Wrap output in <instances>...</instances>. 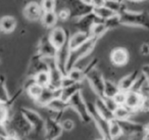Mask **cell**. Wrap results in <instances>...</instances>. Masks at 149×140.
<instances>
[{
    "instance_id": "40",
    "label": "cell",
    "mask_w": 149,
    "mask_h": 140,
    "mask_svg": "<svg viewBox=\"0 0 149 140\" xmlns=\"http://www.w3.org/2000/svg\"><path fill=\"white\" fill-rule=\"evenodd\" d=\"M60 124H61V127L63 129V131H72V130H74V126H76V123L72 119L61 120Z\"/></svg>"
},
{
    "instance_id": "36",
    "label": "cell",
    "mask_w": 149,
    "mask_h": 140,
    "mask_svg": "<svg viewBox=\"0 0 149 140\" xmlns=\"http://www.w3.org/2000/svg\"><path fill=\"white\" fill-rule=\"evenodd\" d=\"M142 94V102H141L140 111L141 113H149V92L146 89L141 91Z\"/></svg>"
},
{
    "instance_id": "35",
    "label": "cell",
    "mask_w": 149,
    "mask_h": 140,
    "mask_svg": "<svg viewBox=\"0 0 149 140\" xmlns=\"http://www.w3.org/2000/svg\"><path fill=\"white\" fill-rule=\"evenodd\" d=\"M103 23H104V25H105V27L107 28L108 31L112 29H116L118 26H122V24H120V17L118 13H116V15H111V17L108 18V19L104 20Z\"/></svg>"
},
{
    "instance_id": "17",
    "label": "cell",
    "mask_w": 149,
    "mask_h": 140,
    "mask_svg": "<svg viewBox=\"0 0 149 140\" xmlns=\"http://www.w3.org/2000/svg\"><path fill=\"white\" fill-rule=\"evenodd\" d=\"M141 102H142V94L141 92H137V91L129 90L126 92V101H125V105L134 111L135 113L140 111Z\"/></svg>"
},
{
    "instance_id": "43",
    "label": "cell",
    "mask_w": 149,
    "mask_h": 140,
    "mask_svg": "<svg viewBox=\"0 0 149 140\" xmlns=\"http://www.w3.org/2000/svg\"><path fill=\"white\" fill-rule=\"evenodd\" d=\"M140 71H141V74L146 79L147 84H149V64H144V66H142Z\"/></svg>"
},
{
    "instance_id": "47",
    "label": "cell",
    "mask_w": 149,
    "mask_h": 140,
    "mask_svg": "<svg viewBox=\"0 0 149 140\" xmlns=\"http://www.w3.org/2000/svg\"><path fill=\"white\" fill-rule=\"evenodd\" d=\"M144 89H146V90H147V91H148V92H149V84H147L146 86H145V88H144Z\"/></svg>"
},
{
    "instance_id": "37",
    "label": "cell",
    "mask_w": 149,
    "mask_h": 140,
    "mask_svg": "<svg viewBox=\"0 0 149 140\" xmlns=\"http://www.w3.org/2000/svg\"><path fill=\"white\" fill-rule=\"evenodd\" d=\"M146 85H147L146 79H145V77L143 76L142 74H140V76H139L138 78H137V80L135 81L134 85L132 86L131 90L137 91V92H141V91L145 88V86H146Z\"/></svg>"
},
{
    "instance_id": "28",
    "label": "cell",
    "mask_w": 149,
    "mask_h": 140,
    "mask_svg": "<svg viewBox=\"0 0 149 140\" xmlns=\"http://www.w3.org/2000/svg\"><path fill=\"white\" fill-rule=\"evenodd\" d=\"M120 87L118 83L113 82L111 80H106L104 82V90L103 96L102 97H114L118 92H120Z\"/></svg>"
},
{
    "instance_id": "3",
    "label": "cell",
    "mask_w": 149,
    "mask_h": 140,
    "mask_svg": "<svg viewBox=\"0 0 149 140\" xmlns=\"http://www.w3.org/2000/svg\"><path fill=\"white\" fill-rule=\"evenodd\" d=\"M70 105V109L77 113L81 121L85 124H89L92 122L91 116H90L89 111H88L87 103H86V99L82 91L76 93L72 98L68 100Z\"/></svg>"
},
{
    "instance_id": "4",
    "label": "cell",
    "mask_w": 149,
    "mask_h": 140,
    "mask_svg": "<svg viewBox=\"0 0 149 140\" xmlns=\"http://www.w3.org/2000/svg\"><path fill=\"white\" fill-rule=\"evenodd\" d=\"M86 103H87L88 111H89L90 116H91L92 122H94V124L96 125L101 137L103 139H109V136H108V124H109V121L100 115L93 101L86 99Z\"/></svg>"
},
{
    "instance_id": "1",
    "label": "cell",
    "mask_w": 149,
    "mask_h": 140,
    "mask_svg": "<svg viewBox=\"0 0 149 140\" xmlns=\"http://www.w3.org/2000/svg\"><path fill=\"white\" fill-rule=\"evenodd\" d=\"M120 24L122 26L127 27L142 28L145 30H149V13L146 10H130L126 9L122 13H120Z\"/></svg>"
},
{
    "instance_id": "30",
    "label": "cell",
    "mask_w": 149,
    "mask_h": 140,
    "mask_svg": "<svg viewBox=\"0 0 149 140\" xmlns=\"http://www.w3.org/2000/svg\"><path fill=\"white\" fill-rule=\"evenodd\" d=\"M105 6H107L109 9H111L116 13H122L124 10L128 9V6L126 4V1H114V0H105Z\"/></svg>"
},
{
    "instance_id": "50",
    "label": "cell",
    "mask_w": 149,
    "mask_h": 140,
    "mask_svg": "<svg viewBox=\"0 0 149 140\" xmlns=\"http://www.w3.org/2000/svg\"></svg>"
},
{
    "instance_id": "45",
    "label": "cell",
    "mask_w": 149,
    "mask_h": 140,
    "mask_svg": "<svg viewBox=\"0 0 149 140\" xmlns=\"http://www.w3.org/2000/svg\"><path fill=\"white\" fill-rule=\"evenodd\" d=\"M91 5L93 6V8L103 6V5H105V0H92Z\"/></svg>"
},
{
    "instance_id": "21",
    "label": "cell",
    "mask_w": 149,
    "mask_h": 140,
    "mask_svg": "<svg viewBox=\"0 0 149 140\" xmlns=\"http://www.w3.org/2000/svg\"><path fill=\"white\" fill-rule=\"evenodd\" d=\"M95 103V106L97 108V111H99V113L103 118H105L106 120L110 121V120L114 119L113 118V111L107 106V104L104 101V98L102 96H97V98L94 101Z\"/></svg>"
},
{
    "instance_id": "20",
    "label": "cell",
    "mask_w": 149,
    "mask_h": 140,
    "mask_svg": "<svg viewBox=\"0 0 149 140\" xmlns=\"http://www.w3.org/2000/svg\"><path fill=\"white\" fill-rule=\"evenodd\" d=\"M91 38L89 32H83V31H79L70 34V50L74 49V48L79 47L80 45H82L83 43H85L86 41Z\"/></svg>"
},
{
    "instance_id": "49",
    "label": "cell",
    "mask_w": 149,
    "mask_h": 140,
    "mask_svg": "<svg viewBox=\"0 0 149 140\" xmlns=\"http://www.w3.org/2000/svg\"><path fill=\"white\" fill-rule=\"evenodd\" d=\"M131 1H134V2H137V1H142V0H131Z\"/></svg>"
},
{
    "instance_id": "24",
    "label": "cell",
    "mask_w": 149,
    "mask_h": 140,
    "mask_svg": "<svg viewBox=\"0 0 149 140\" xmlns=\"http://www.w3.org/2000/svg\"><path fill=\"white\" fill-rule=\"evenodd\" d=\"M17 20L15 17L11 15H5L0 19V31L3 33H11L15 30L17 28Z\"/></svg>"
},
{
    "instance_id": "31",
    "label": "cell",
    "mask_w": 149,
    "mask_h": 140,
    "mask_svg": "<svg viewBox=\"0 0 149 140\" xmlns=\"http://www.w3.org/2000/svg\"><path fill=\"white\" fill-rule=\"evenodd\" d=\"M107 28L105 27L103 22H99V23H96L92 26L91 30H90V35L93 38H97L100 39L102 36L105 35V33L107 32Z\"/></svg>"
},
{
    "instance_id": "10",
    "label": "cell",
    "mask_w": 149,
    "mask_h": 140,
    "mask_svg": "<svg viewBox=\"0 0 149 140\" xmlns=\"http://www.w3.org/2000/svg\"><path fill=\"white\" fill-rule=\"evenodd\" d=\"M118 122H120V126H122L124 135L134 137V136L140 135V134H144L145 125L138 123V122L134 121L133 119L124 120V121H118Z\"/></svg>"
},
{
    "instance_id": "18",
    "label": "cell",
    "mask_w": 149,
    "mask_h": 140,
    "mask_svg": "<svg viewBox=\"0 0 149 140\" xmlns=\"http://www.w3.org/2000/svg\"><path fill=\"white\" fill-rule=\"evenodd\" d=\"M45 108L48 111H54V113H58L63 115L68 109H70V105L68 101L63 100L61 97H55V98H53L46 105Z\"/></svg>"
},
{
    "instance_id": "25",
    "label": "cell",
    "mask_w": 149,
    "mask_h": 140,
    "mask_svg": "<svg viewBox=\"0 0 149 140\" xmlns=\"http://www.w3.org/2000/svg\"><path fill=\"white\" fill-rule=\"evenodd\" d=\"M135 113H136L131 108H129L127 105L122 104L118 105L116 108L113 111V118L116 120H118V121H124V120L133 119Z\"/></svg>"
},
{
    "instance_id": "12",
    "label": "cell",
    "mask_w": 149,
    "mask_h": 140,
    "mask_svg": "<svg viewBox=\"0 0 149 140\" xmlns=\"http://www.w3.org/2000/svg\"><path fill=\"white\" fill-rule=\"evenodd\" d=\"M109 60H110V62H111L114 66L120 68V66H126L129 62L130 53H129V51L126 48L116 47L111 50V52H110V54H109Z\"/></svg>"
},
{
    "instance_id": "29",
    "label": "cell",
    "mask_w": 149,
    "mask_h": 140,
    "mask_svg": "<svg viewBox=\"0 0 149 140\" xmlns=\"http://www.w3.org/2000/svg\"><path fill=\"white\" fill-rule=\"evenodd\" d=\"M10 97L11 95L9 94L6 85H5L4 75H0V103L6 105L10 100Z\"/></svg>"
},
{
    "instance_id": "41",
    "label": "cell",
    "mask_w": 149,
    "mask_h": 140,
    "mask_svg": "<svg viewBox=\"0 0 149 140\" xmlns=\"http://www.w3.org/2000/svg\"><path fill=\"white\" fill-rule=\"evenodd\" d=\"M0 139H9V133L4 122H0Z\"/></svg>"
},
{
    "instance_id": "34",
    "label": "cell",
    "mask_w": 149,
    "mask_h": 140,
    "mask_svg": "<svg viewBox=\"0 0 149 140\" xmlns=\"http://www.w3.org/2000/svg\"><path fill=\"white\" fill-rule=\"evenodd\" d=\"M93 11L96 13V15H97L99 19L102 20V21L108 19V18H110L111 15H116V13H113L111 9H109L107 6H105V5L100 6V7H95V8H93Z\"/></svg>"
},
{
    "instance_id": "44",
    "label": "cell",
    "mask_w": 149,
    "mask_h": 140,
    "mask_svg": "<svg viewBox=\"0 0 149 140\" xmlns=\"http://www.w3.org/2000/svg\"><path fill=\"white\" fill-rule=\"evenodd\" d=\"M140 53L142 55H149V43H142V45L140 46Z\"/></svg>"
},
{
    "instance_id": "22",
    "label": "cell",
    "mask_w": 149,
    "mask_h": 140,
    "mask_svg": "<svg viewBox=\"0 0 149 140\" xmlns=\"http://www.w3.org/2000/svg\"><path fill=\"white\" fill-rule=\"evenodd\" d=\"M82 90H83V83H74V84L68 85L66 87H62L60 97L63 100L68 101L76 93L80 92Z\"/></svg>"
},
{
    "instance_id": "48",
    "label": "cell",
    "mask_w": 149,
    "mask_h": 140,
    "mask_svg": "<svg viewBox=\"0 0 149 140\" xmlns=\"http://www.w3.org/2000/svg\"><path fill=\"white\" fill-rule=\"evenodd\" d=\"M58 3H64V0H56Z\"/></svg>"
},
{
    "instance_id": "5",
    "label": "cell",
    "mask_w": 149,
    "mask_h": 140,
    "mask_svg": "<svg viewBox=\"0 0 149 140\" xmlns=\"http://www.w3.org/2000/svg\"><path fill=\"white\" fill-rule=\"evenodd\" d=\"M64 6L70 10L72 20L79 19L93 11V6L82 0H64Z\"/></svg>"
},
{
    "instance_id": "32",
    "label": "cell",
    "mask_w": 149,
    "mask_h": 140,
    "mask_svg": "<svg viewBox=\"0 0 149 140\" xmlns=\"http://www.w3.org/2000/svg\"><path fill=\"white\" fill-rule=\"evenodd\" d=\"M34 81L37 84L41 85L42 87H46L49 85L50 82V76L48 71H42V72H39L33 77Z\"/></svg>"
},
{
    "instance_id": "26",
    "label": "cell",
    "mask_w": 149,
    "mask_h": 140,
    "mask_svg": "<svg viewBox=\"0 0 149 140\" xmlns=\"http://www.w3.org/2000/svg\"><path fill=\"white\" fill-rule=\"evenodd\" d=\"M108 136L109 139H118V138L124 136L122 126H120L118 120L112 119L108 124Z\"/></svg>"
},
{
    "instance_id": "27",
    "label": "cell",
    "mask_w": 149,
    "mask_h": 140,
    "mask_svg": "<svg viewBox=\"0 0 149 140\" xmlns=\"http://www.w3.org/2000/svg\"><path fill=\"white\" fill-rule=\"evenodd\" d=\"M66 76L70 77L74 82L76 83H83L86 80V75L84 73L83 69L78 68V66H74L70 70L68 71Z\"/></svg>"
},
{
    "instance_id": "23",
    "label": "cell",
    "mask_w": 149,
    "mask_h": 140,
    "mask_svg": "<svg viewBox=\"0 0 149 140\" xmlns=\"http://www.w3.org/2000/svg\"><path fill=\"white\" fill-rule=\"evenodd\" d=\"M41 24L46 28V29H52L53 27H55L56 24L58 22V17L57 13L55 10L52 11H43L42 17L40 19Z\"/></svg>"
},
{
    "instance_id": "14",
    "label": "cell",
    "mask_w": 149,
    "mask_h": 140,
    "mask_svg": "<svg viewBox=\"0 0 149 140\" xmlns=\"http://www.w3.org/2000/svg\"><path fill=\"white\" fill-rule=\"evenodd\" d=\"M23 13L26 20H28L30 22H36L41 19L43 9H42L40 2L31 1V2L27 3L26 6L24 7Z\"/></svg>"
},
{
    "instance_id": "6",
    "label": "cell",
    "mask_w": 149,
    "mask_h": 140,
    "mask_svg": "<svg viewBox=\"0 0 149 140\" xmlns=\"http://www.w3.org/2000/svg\"><path fill=\"white\" fill-rule=\"evenodd\" d=\"M19 111H22L25 118L28 120L32 126L33 129V133L35 134H41L44 132V126H45V119L42 118V116L36 111L31 108H27V107H21Z\"/></svg>"
},
{
    "instance_id": "46",
    "label": "cell",
    "mask_w": 149,
    "mask_h": 140,
    "mask_svg": "<svg viewBox=\"0 0 149 140\" xmlns=\"http://www.w3.org/2000/svg\"><path fill=\"white\" fill-rule=\"evenodd\" d=\"M82 1H84V2H86V3H89V4H91V2H92V0H82Z\"/></svg>"
},
{
    "instance_id": "2",
    "label": "cell",
    "mask_w": 149,
    "mask_h": 140,
    "mask_svg": "<svg viewBox=\"0 0 149 140\" xmlns=\"http://www.w3.org/2000/svg\"><path fill=\"white\" fill-rule=\"evenodd\" d=\"M98 41H99V39L91 37L88 41H86L85 43L80 45L79 47L70 50V57H68V64H66V73H68V70L74 68V66H77L78 62L83 60V58H85L86 56L89 55L93 51L94 48H95Z\"/></svg>"
},
{
    "instance_id": "38",
    "label": "cell",
    "mask_w": 149,
    "mask_h": 140,
    "mask_svg": "<svg viewBox=\"0 0 149 140\" xmlns=\"http://www.w3.org/2000/svg\"><path fill=\"white\" fill-rule=\"evenodd\" d=\"M57 1L56 0H41L40 4L43 9V11H52L55 10L57 6Z\"/></svg>"
},
{
    "instance_id": "8",
    "label": "cell",
    "mask_w": 149,
    "mask_h": 140,
    "mask_svg": "<svg viewBox=\"0 0 149 140\" xmlns=\"http://www.w3.org/2000/svg\"><path fill=\"white\" fill-rule=\"evenodd\" d=\"M62 129L60 121L53 119L51 117H48L45 119V126H44V135L46 139L54 140L57 139L62 134Z\"/></svg>"
},
{
    "instance_id": "7",
    "label": "cell",
    "mask_w": 149,
    "mask_h": 140,
    "mask_svg": "<svg viewBox=\"0 0 149 140\" xmlns=\"http://www.w3.org/2000/svg\"><path fill=\"white\" fill-rule=\"evenodd\" d=\"M86 80L88 81L90 87L96 93L97 96H103L105 79H104L103 75H102L101 71L99 69L95 68L91 72L88 73V75L86 76Z\"/></svg>"
},
{
    "instance_id": "13",
    "label": "cell",
    "mask_w": 149,
    "mask_h": 140,
    "mask_svg": "<svg viewBox=\"0 0 149 140\" xmlns=\"http://www.w3.org/2000/svg\"><path fill=\"white\" fill-rule=\"evenodd\" d=\"M70 38L68 39V41L57 49L55 55L56 64H57L58 68L60 69L62 73L64 75H66V64L68 62V57H70Z\"/></svg>"
},
{
    "instance_id": "33",
    "label": "cell",
    "mask_w": 149,
    "mask_h": 140,
    "mask_svg": "<svg viewBox=\"0 0 149 140\" xmlns=\"http://www.w3.org/2000/svg\"><path fill=\"white\" fill-rule=\"evenodd\" d=\"M43 88L44 87H42L41 85H39V84H37V83L34 82L33 84H31L29 87H28L27 90H26V92H27L28 95H29V96L31 97L34 101H35L36 99L41 95Z\"/></svg>"
},
{
    "instance_id": "19",
    "label": "cell",
    "mask_w": 149,
    "mask_h": 140,
    "mask_svg": "<svg viewBox=\"0 0 149 140\" xmlns=\"http://www.w3.org/2000/svg\"><path fill=\"white\" fill-rule=\"evenodd\" d=\"M140 74H141L140 70H134L131 73H129L128 75L123 77V78L118 82V87H120V90L125 91V92L131 90L132 86L134 85L135 81H136L137 78L140 76Z\"/></svg>"
},
{
    "instance_id": "16",
    "label": "cell",
    "mask_w": 149,
    "mask_h": 140,
    "mask_svg": "<svg viewBox=\"0 0 149 140\" xmlns=\"http://www.w3.org/2000/svg\"><path fill=\"white\" fill-rule=\"evenodd\" d=\"M37 51L43 57H55L57 48L50 42L49 38H48V34L42 37V39L40 40Z\"/></svg>"
},
{
    "instance_id": "39",
    "label": "cell",
    "mask_w": 149,
    "mask_h": 140,
    "mask_svg": "<svg viewBox=\"0 0 149 140\" xmlns=\"http://www.w3.org/2000/svg\"><path fill=\"white\" fill-rule=\"evenodd\" d=\"M57 17H58V21H61V22H66V21H68V20H72L70 19V10H68L65 6L58 11Z\"/></svg>"
},
{
    "instance_id": "11",
    "label": "cell",
    "mask_w": 149,
    "mask_h": 140,
    "mask_svg": "<svg viewBox=\"0 0 149 140\" xmlns=\"http://www.w3.org/2000/svg\"><path fill=\"white\" fill-rule=\"evenodd\" d=\"M99 22H103L101 19L96 15V13L94 11L89 13L87 15H83V17L79 18V19L74 20V26L77 27V29L79 31H83V32H89L91 30L92 26L96 23H99Z\"/></svg>"
},
{
    "instance_id": "15",
    "label": "cell",
    "mask_w": 149,
    "mask_h": 140,
    "mask_svg": "<svg viewBox=\"0 0 149 140\" xmlns=\"http://www.w3.org/2000/svg\"><path fill=\"white\" fill-rule=\"evenodd\" d=\"M60 94H61V88L53 89L49 86H46L43 88L41 95L36 99L35 102L37 103L38 105H40V106L45 107L53 98H55V97H60Z\"/></svg>"
},
{
    "instance_id": "42",
    "label": "cell",
    "mask_w": 149,
    "mask_h": 140,
    "mask_svg": "<svg viewBox=\"0 0 149 140\" xmlns=\"http://www.w3.org/2000/svg\"><path fill=\"white\" fill-rule=\"evenodd\" d=\"M113 98H114V100H116V102L118 103V105L125 104V101H126V92L120 90Z\"/></svg>"
},
{
    "instance_id": "9",
    "label": "cell",
    "mask_w": 149,
    "mask_h": 140,
    "mask_svg": "<svg viewBox=\"0 0 149 140\" xmlns=\"http://www.w3.org/2000/svg\"><path fill=\"white\" fill-rule=\"evenodd\" d=\"M70 33L68 30H65L62 27H53L50 29V32L48 33V38H49L50 42L55 46L56 48H59L68 41L70 38Z\"/></svg>"
}]
</instances>
